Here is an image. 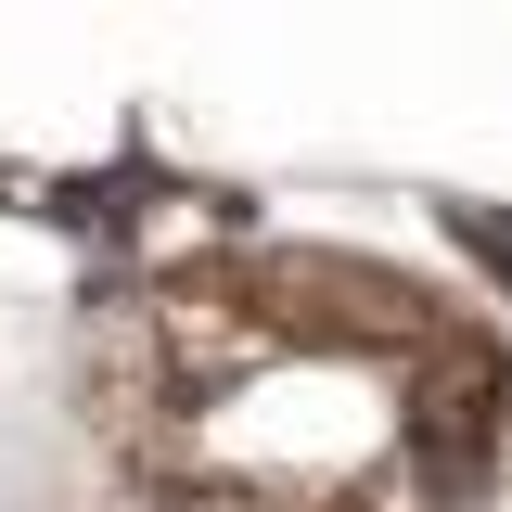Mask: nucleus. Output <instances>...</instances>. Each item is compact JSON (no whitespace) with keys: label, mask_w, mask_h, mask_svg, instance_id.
Segmentation results:
<instances>
[{"label":"nucleus","mask_w":512,"mask_h":512,"mask_svg":"<svg viewBox=\"0 0 512 512\" xmlns=\"http://www.w3.org/2000/svg\"><path fill=\"white\" fill-rule=\"evenodd\" d=\"M154 346H167V372H244V359H269V320H256L244 282H180Z\"/></svg>","instance_id":"2"},{"label":"nucleus","mask_w":512,"mask_h":512,"mask_svg":"<svg viewBox=\"0 0 512 512\" xmlns=\"http://www.w3.org/2000/svg\"><path fill=\"white\" fill-rule=\"evenodd\" d=\"M487 423H500V359H487V333H423V346H410V448L448 461V474H474V461H487Z\"/></svg>","instance_id":"1"}]
</instances>
